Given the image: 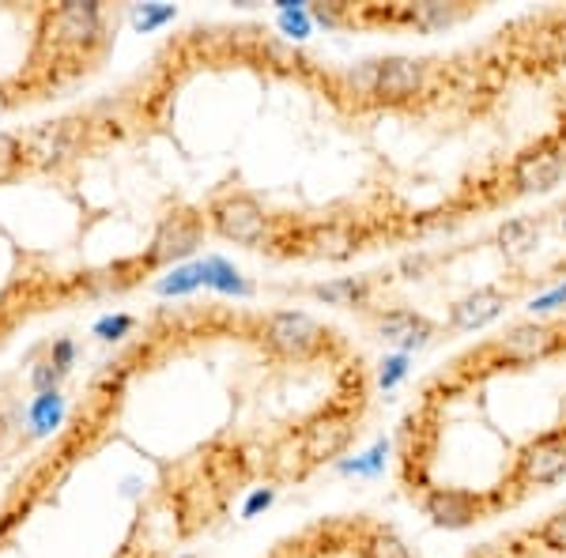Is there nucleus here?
Here are the masks:
<instances>
[{"mask_svg":"<svg viewBox=\"0 0 566 558\" xmlns=\"http://www.w3.org/2000/svg\"><path fill=\"white\" fill-rule=\"evenodd\" d=\"M328 328L322 322H314L303 309H276L261 322V344L269 347L272 355L291 362H306L317 359V355L328 347Z\"/></svg>","mask_w":566,"mask_h":558,"instance_id":"nucleus-1","label":"nucleus"},{"mask_svg":"<svg viewBox=\"0 0 566 558\" xmlns=\"http://www.w3.org/2000/svg\"><path fill=\"white\" fill-rule=\"evenodd\" d=\"M208 223L216 227L219 238L234 245H250V250H261L272 234V219L261 208L258 197L250 193H223L212 200L208 208Z\"/></svg>","mask_w":566,"mask_h":558,"instance_id":"nucleus-2","label":"nucleus"},{"mask_svg":"<svg viewBox=\"0 0 566 558\" xmlns=\"http://www.w3.org/2000/svg\"><path fill=\"white\" fill-rule=\"evenodd\" d=\"M566 347V325H547V322H517L506 333L491 340L488 351L495 355L502 366H528L552 359Z\"/></svg>","mask_w":566,"mask_h":558,"instance_id":"nucleus-3","label":"nucleus"},{"mask_svg":"<svg viewBox=\"0 0 566 558\" xmlns=\"http://www.w3.org/2000/svg\"><path fill=\"white\" fill-rule=\"evenodd\" d=\"M200 238H205V215L193 212V208H178V212L163 215V223L155 227V238L148 245V257L144 264L148 269H163V264H178L186 257H193Z\"/></svg>","mask_w":566,"mask_h":558,"instance_id":"nucleus-4","label":"nucleus"},{"mask_svg":"<svg viewBox=\"0 0 566 558\" xmlns=\"http://www.w3.org/2000/svg\"><path fill=\"white\" fill-rule=\"evenodd\" d=\"M566 475V427L544 430L517 453V487H552Z\"/></svg>","mask_w":566,"mask_h":558,"instance_id":"nucleus-5","label":"nucleus"},{"mask_svg":"<svg viewBox=\"0 0 566 558\" xmlns=\"http://www.w3.org/2000/svg\"><path fill=\"white\" fill-rule=\"evenodd\" d=\"M363 76H367L370 95L386 98V103H405V98L423 95L431 69H427V61H416V57H386L363 69Z\"/></svg>","mask_w":566,"mask_h":558,"instance_id":"nucleus-6","label":"nucleus"},{"mask_svg":"<svg viewBox=\"0 0 566 558\" xmlns=\"http://www.w3.org/2000/svg\"><path fill=\"white\" fill-rule=\"evenodd\" d=\"M566 173V151L555 140H541L525 148L510 167V186L514 193H547L563 181Z\"/></svg>","mask_w":566,"mask_h":558,"instance_id":"nucleus-7","label":"nucleus"},{"mask_svg":"<svg viewBox=\"0 0 566 558\" xmlns=\"http://www.w3.org/2000/svg\"><path fill=\"white\" fill-rule=\"evenodd\" d=\"M491 509H495V502L488 494L464 491V487H431L423 494V514L438 528H469L488 517Z\"/></svg>","mask_w":566,"mask_h":558,"instance_id":"nucleus-8","label":"nucleus"},{"mask_svg":"<svg viewBox=\"0 0 566 558\" xmlns=\"http://www.w3.org/2000/svg\"><path fill=\"white\" fill-rule=\"evenodd\" d=\"M45 27L57 45H91L103 34V8L95 0H69L57 12H50Z\"/></svg>","mask_w":566,"mask_h":558,"instance_id":"nucleus-9","label":"nucleus"},{"mask_svg":"<svg viewBox=\"0 0 566 558\" xmlns=\"http://www.w3.org/2000/svg\"><path fill=\"white\" fill-rule=\"evenodd\" d=\"M374 333H378V340H386L392 347H400V351H412V347H427L434 336V322L423 314H416V309H386V314L374 317Z\"/></svg>","mask_w":566,"mask_h":558,"instance_id":"nucleus-10","label":"nucleus"},{"mask_svg":"<svg viewBox=\"0 0 566 558\" xmlns=\"http://www.w3.org/2000/svg\"><path fill=\"white\" fill-rule=\"evenodd\" d=\"M506 302H510V295L502 287L469 291V295L450 306V328L453 333H476V328H488L502 309H506Z\"/></svg>","mask_w":566,"mask_h":558,"instance_id":"nucleus-11","label":"nucleus"},{"mask_svg":"<svg viewBox=\"0 0 566 558\" xmlns=\"http://www.w3.org/2000/svg\"><path fill=\"white\" fill-rule=\"evenodd\" d=\"M363 238L367 234L352 223H317L303 234V245L310 257L344 261V257H352L355 250H363Z\"/></svg>","mask_w":566,"mask_h":558,"instance_id":"nucleus-12","label":"nucleus"},{"mask_svg":"<svg viewBox=\"0 0 566 558\" xmlns=\"http://www.w3.org/2000/svg\"><path fill=\"white\" fill-rule=\"evenodd\" d=\"M352 434H355L352 419L328 411V415L314 419V423L306 427V434H303L306 456H310V461H328V456H336V453L344 450V445L352 442Z\"/></svg>","mask_w":566,"mask_h":558,"instance_id":"nucleus-13","label":"nucleus"},{"mask_svg":"<svg viewBox=\"0 0 566 558\" xmlns=\"http://www.w3.org/2000/svg\"><path fill=\"white\" fill-rule=\"evenodd\" d=\"M370 295H374V283L367 276H344V280H328V283H314V287H310V298L325 302V306H344V309L370 306Z\"/></svg>","mask_w":566,"mask_h":558,"instance_id":"nucleus-14","label":"nucleus"},{"mask_svg":"<svg viewBox=\"0 0 566 558\" xmlns=\"http://www.w3.org/2000/svg\"><path fill=\"white\" fill-rule=\"evenodd\" d=\"M469 15V8L461 4H442V0H423V4H412L405 8V20L416 23L419 31H442V27L458 23Z\"/></svg>","mask_w":566,"mask_h":558,"instance_id":"nucleus-15","label":"nucleus"},{"mask_svg":"<svg viewBox=\"0 0 566 558\" xmlns=\"http://www.w3.org/2000/svg\"><path fill=\"white\" fill-rule=\"evenodd\" d=\"M27 419H31V430L34 434H50V430L61 427L65 419V397L61 392H39L27 408Z\"/></svg>","mask_w":566,"mask_h":558,"instance_id":"nucleus-16","label":"nucleus"},{"mask_svg":"<svg viewBox=\"0 0 566 558\" xmlns=\"http://www.w3.org/2000/svg\"><path fill=\"white\" fill-rule=\"evenodd\" d=\"M359 555L363 558H412L405 539L392 533V528H381V525L367 528V536L359 539Z\"/></svg>","mask_w":566,"mask_h":558,"instance_id":"nucleus-17","label":"nucleus"},{"mask_svg":"<svg viewBox=\"0 0 566 558\" xmlns=\"http://www.w3.org/2000/svg\"><path fill=\"white\" fill-rule=\"evenodd\" d=\"M499 242H502V250H510V253H528L536 242H541V223H536L533 215L510 219V223H502Z\"/></svg>","mask_w":566,"mask_h":558,"instance_id":"nucleus-18","label":"nucleus"},{"mask_svg":"<svg viewBox=\"0 0 566 558\" xmlns=\"http://www.w3.org/2000/svg\"><path fill=\"white\" fill-rule=\"evenodd\" d=\"M31 155L39 162H57L65 159V155H72V140L65 133V125H45V129H39L31 136Z\"/></svg>","mask_w":566,"mask_h":558,"instance_id":"nucleus-19","label":"nucleus"},{"mask_svg":"<svg viewBox=\"0 0 566 558\" xmlns=\"http://www.w3.org/2000/svg\"><path fill=\"white\" fill-rule=\"evenodd\" d=\"M197 287H208V276H205V261L197 264H178L167 280H159V295H189Z\"/></svg>","mask_w":566,"mask_h":558,"instance_id":"nucleus-20","label":"nucleus"},{"mask_svg":"<svg viewBox=\"0 0 566 558\" xmlns=\"http://www.w3.org/2000/svg\"><path fill=\"white\" fill-rule=\"evenodd\" d=\"M205 276H208V287L223 291V295H250V283L239 276V269H231V264L219 257L205 261Z\"/></svg>","mask_w":566,"mask_h":558,"instance_id":"nucleus-21","label":"nucleus"},{"mask_svg":"<svg viewBox=\"0 0 566 558\" xmlns=\"http://www.w3.org/2000/svg\"><path fill=\"white\" fill-rule=\"evenodd\" d=\"M536 539H541L547 551L566 555V509H555V514L536 528Z\"/></svg>","mask_w":566,"mask_h":558,"instance_id":"nucleus-22","label":"nucleus"},{"mask_svg":"<svg viewBox=\"0 0 566 558\" xmlns=\"http://www.w3.org/2000/svg\"><path fill=\"white\" fill-rule=\"evenodd\" d=\"M175 15L178 12L170 4H144V8H136V12H133V23L140 27V31H155V27L175 20Z\"/></svg>","mask_w":566,"mask_h":558,"instance_id":"nucleus-23","label":"nucleus"},{"mask_svg":"<svg viewBox=\"0 0 566 558\" xmlns=\"http://www.w3.org/2000/svg\"><path fill=\"white\" fill-rule=\"evenodd\" d=\"M23 162V144H20V136H12V133H4L0 129V178H8L15 167Z\"/></svg>","mask_w":566,"mask_h":558,"instance_id":"nucleus-24","label":"nucleus"},{"mask_svg":"<svg viewBox=\"0 0 566 558\" xmlns=\"http://www.w3.org/2000/svg\"><path fill=\"white\" fill-rule=\"evenodd\" d=\"M133 317L129 314H114V317H103V322H95V328H91V333L98 336V340H122L125 333H133Z\"/></svg>","mask_w":566,"mask_h":558,"instance_id":"nucleus-25","label":"nucleus"},{"mask_svg":"<svg viewBox=\"0 0 566 558\" xmlns=\"http://www.w3.org/2000/svg\"><path fill=\"white\" fill-rule=\"evenodd\" d=\"M61 378H65V373H61L50 359L39 362V366L31 370V386H34V392H57Z\"/></svg>","mask_w":566,"mask_h":558,"instance_id":"nucleus-26","label":"nucleus"},{"mask_svg":"<svg viewBox=\"0 0 566 558\" xmlns=\"http://www.w3.org/2000/svg\"><path fill=\"white\" fill-rule=\"evenodd\" d=\"M381 456H386V442H378L367 456H355V461L340 464L344 472H378L381 468Z\"/></svg>","mask_w":566,"mask_h":558,"instance_id":"nucleus-27","label":"nucleus"},{"mask_svg":"<svg viewBox=\"0 0 566 558\" xmlns=\"http://www.w3.org/2000/svg\"><path fill=\"white\" fill-rule=\"evenodd\" d=\"M405 373H408V359L405 355H392V359H386V366H381V378H378L381 389H392Z\"/></svg>","mask_w":566,"mask_h":558,"instance_id":"nucleus-28","label":"nucleus"},{"mask_svg":"<svg viewBox=\"0 0 566 558\" xmlns=\"http://www.w3.org/2000/svg\"><path fill=\"white\" fill-rule=\"evenodd\" d=\"M50 362L57 366L61 373H69V366L76 362V344H72L69 336H65V340H57L50 347Z\"/></svg>","mask_w":566,"mask_h":558,"instance_id":"nucleus-29","label":"nucleus"},{"mask_svg":"<svg viewBox=\"0 0 566 558\" xmlns=\"http://www.w3.org/2000/svg\"><path fill=\"white\" fill-rule=\"evenodd\" d=\"M272 498H276V491H272V487L253 491V494H250V502H245V509H242V517H258L261 509H269V506H272Z\"/></svg>","mask_w":566,"mask_h":558,"instance_id":"nucleus-30","label":"nucleus"},{"mask_svg":"<svg viewBox=\"0 0 566 558\" xmlns=\"http://www.w3.org/2000/svg\"><path fill=\"white\" fill-rule=\"evenodd\" d=\"M563 302H566V287H555L552 295H544V298H536V302H533V314H547V309L563 306Z\"/></svg>","mask_w":566,"mask_h":558,"instance_id":"nucleus-31","label":"nucleus"},{"mask_svg":"<svg viewBox=\"0 0 566 558\" xmlns=\"http://www.w3.org/2000/svg\"><path fill=\"white\" fill-rule=\"evenodd\" d=\"M186 558H189V555H186Z\"/></svg>","mask_w":566,"mask_h":558,"instance_id":"nucleus-32","label":"nucleus"}]
</instances>
